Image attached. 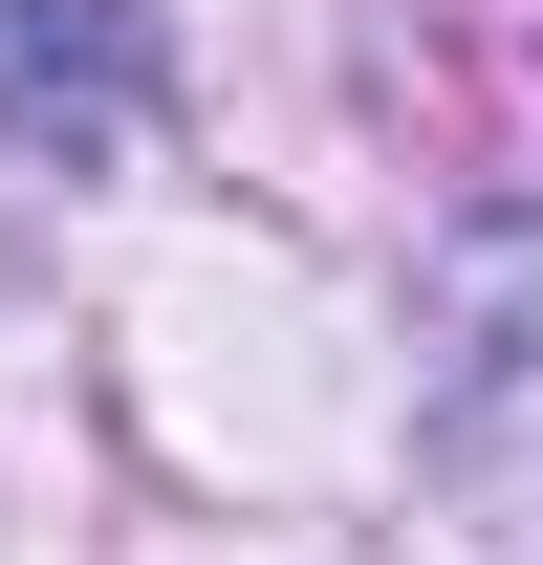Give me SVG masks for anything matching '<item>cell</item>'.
<instances>
[{
  "label": "cell",
  "mask_w": 543,
  "mask_h": 565,
  "mask_svg": "<svg viewBox=\"0 0 543 565\" xmlns=\"http://www.w3.org/2000/svg\"><path fill=\"white\" fill-rule=\"evenodd\" d=\"M174 109V22L152 0H0V152L22 174H109Z\"/></svg>",
  "instance_id": "7a4b0ae2"
},
{
  "label": "cell",
  "mask_w": 543,
  "mask_h": 565,
  "mask_svg": "<svg viewBox=\"0 0 543 565\" xmlns=\"http://www.w3.org/2000/svg\"><path fill=\"white\" fill-rule=\"evenodd\" d=\"M413 457L500 522H543V196L457 217L413 282Z\"/></svg>",
  "instance_id": "6da1fadb"
}]
</instances>
